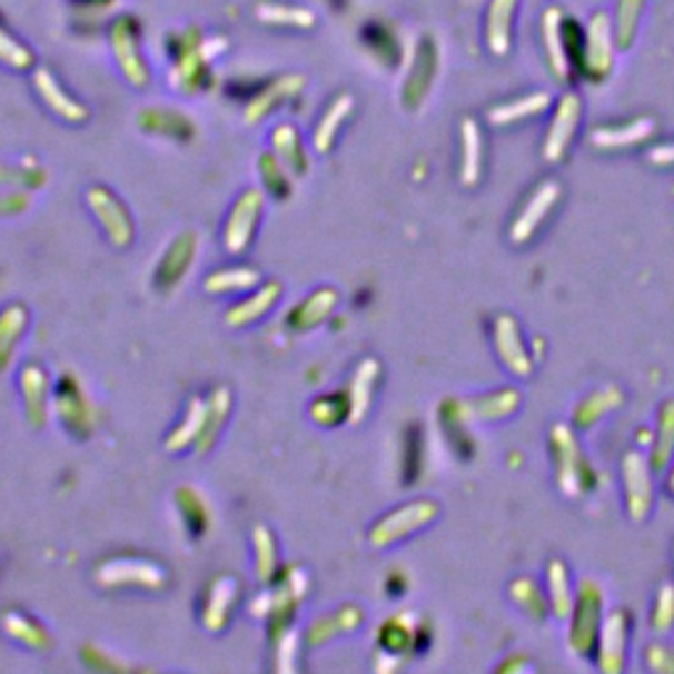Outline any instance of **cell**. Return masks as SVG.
Here are the masks:
<instances>
[{"label": "cell", "mask_w": 674, "mask_h": 674, "mask_svg": "<svg viewBox=\"0 0 674 674\" xmlns=\"http://www.w3.org/2000/svg\"><path fill=\"white\" fill-rule=\"evenodd\" d=\"M548 103H551L548 92H535V96L519 98V100H514V103H506V106H498V109H493L490 121H496V125H508V121L525 119V117H529V113L543 111Z\"/></svg>", "instance_id": "cell-41"}, {"label": "cell", "mask_w": 674, "mask_h": 674, "mask_svg": "<svg viewBox=\"0 0 674 674\" xmlns=\"http://www.w3.org/2000/svg\"><path fill=\"white\" fill-rule=\"evenodd\" d=\"M53 414L61 422L63 429L77 440H88L96 433V406L85 390L80 377L63 371L53 385Z\"/></svg>", "instance_id": "cell-1"}, {"label": "cell", "mask_w": 674, "mask_h": 674, "mask_svg": "<svg viewBox=\"0 0 674 674\" xmlns=\"http://www.w3.org/2000/svg\"><path fill=\"white\" fill-rule=\"evenodd\" d=\"M3 633L30 651H48L50 645H53L50 643L48 630L42 627L38 620H32L30 614L21 612H9L3 616Z\"/></svg>", "instance_id": "cell-31"}, {"label": "cell", "mask_w": 674, "mask_h": 674, "mask_svg": "<svg viewBox=\"0 0 674 674\" xmlns=\"http://www.w3.org/2000/svg\"><path fill=\"white\" fill-rule=\"evenodd\" d=\"M229 414H232V390L227 385L214 387L211 396L206 398V419H204V429H200V437L196 443V454L206 456L209 450L217 446L221 429H225Z\"/></svg>", "instance_id": "cell-14"}, {"label": "cell", "mask_w": 674, "mask_h": 674, "mask_svg": "<svg viewBox=\"0 0 674 674\" xmlns=\"http://www.w3.org/2000/svg\"><path fill=\"white\" fill-rule=\"evenodd\" d=\"M598 608H601V595L598 587L585 583L583 598H579L577 612H572L575 616V630H572V648L577 651V656H585V651L591 648L595 633H598Z\"/></svg>", "instance_id": "cell-19"}, {"label": "cell", "mask_w": 674, "mask_h": 674, "mask_svg": "<svg viewBox=\"0 0 674 674\" xmlns=\"http://www.w3.org/2000/svg\"><path fill=\"white\" fill-rule=\"evenodd\" d=\"M240 598V587L238 579L221 575L214 579V583L206 587L204 595V614H200V625H204L209 633H221L232 620L235 604Z\"/></svg>", "instance_id": "cell-9"}, {"label": "cell", "mask_w": 674, "mask_h": 674, "mask_svg": "<svg viewBox=\"0 0 674 674\" xmlns=\"http://www.w3.org/2000/svg\"><path fill=\"white\" fill-rule=\"evenodd\" d=\"M414 635H417V630L412 627V622L406 616H396V620L385 622L383 630H379V643H383L387 654H404V651L412 648Z\"/></svg>", "instance_id": "cell-42"}, {"label": "cell", "mask_w": 674, "mask_h": 674, "mask_svg": "<svg viewBox=\"0 0 674 674\" xmlns=\"http://www.w3.org/2000/svg\"><path fill=\"white\" fill-rule=\"evenodd\" d=\"M651 161L656 163H672L674 161V146H662L651 153Z\"/></svg>", "instance_id": "cell-49"}, {"label": "cell", "mask_w": 674, "mask_h": 674, "mask_svg": "<svg viewBox=\"0 0 674 674\" xmlns=\"http://www.w3.org/2000/svg\"><path fill=\"white\" fill-rule=\"evenodd\" d=\"M27 327H30V308L24 304H9L0 308V375L11 369Z\"/></svg>", "instance_id": "cell-16"}, {"label": "cell", "mask_w": 674, "mask_h": 674, "mask_svg": "<svg viewBox=\"0 0 674 674\" xmlns=\"http://www.w3.org/2000/svg\"><path fill=\"white\" fill-rule=\"evenodd\" d=\"M548 585H551V598H554V612L556 616H572V593H569V577L562 562H554L548 569Z\"/></svg>", "instance_id": "cell-44"}, {"label": "cell", "mask_w": 674, "mask_h": 674, "mask_svg": "<svg viewBox=\"0 0 674 674\" xmlns=\"http://www.w3.org/2000/svg\"><path fill=\"white\" fill-rule=\"evenodd\" d=\"M261 283L264 277L256 267H227L211 271L204 279V290L209 296H242V293L256 290Z\"/></svg>", "instance_id": "cell-20"}, {"label": "cell", "mask_w": 674, "mask_h": 674, "mask_svg": "<svg viewBox=\"0 0 674 674\" xmlns=\"http://www.w3.org/2000/svg\"><path fill=\"white\" fill-rule=\"evenodd\" d=\"M271 153H275L277 159L285 163V169H288L290 175H306L308 156H306L304 140H300L298 129L288 125V121L279 125L275 132H271Z\"/></svg>", "instance_id": "cell-27"}, {"label": "cell", "mask_w": 674, "mask_h": 674, "mask_svg": "<svg viewBox=\"0 0 674 674\" xmlns=\"http://www.w3.org/2000/svg\"><path fill=\"white\" fill-rule=\"evenodd\" d=\"M304 85H306L304 75H283L277 77V80H271L269 85H264V90L246 106L248 125H258V121L267 119L277 106H283L285 100L298 96V92L304 90Z\"/></svg>", "instance_id": "cell-13"}, {"label": "cell", "mask_w": 674, "mask_h": 674, "mask_svg": "<svg viewBox=\"0 0 674 674\" xmlns=\"http://www.w3.org/2000/svg\"><path fill=\"white\" fill-rule=\"evenodd\" d=\"M111 50H113V59L119 63L121 75H125V80L138 90L148 88L150 69L146 67V59H142L138 48V32H135L132 21L129 19H119L117 24L111 27Z\"/></svg>", "instance_id": "cell-7"}, {"label": "cell", "mask_w": 674, "mask_h": 674, "mask_svg": "<svg viewBox=\"0 0 674 674\" xmlns=\"http://www.w3.org/2000/svg\"><path fill=\"white\" fill-rule=\"evenodd\" d=\"M175 498H177L179 519H182V525L188 527V533L192 537L206 535V529H209V506H206L204 496H200L196 487H179Z\"/></svg>", "instance_id": "cell-34"}, {"label": "cell", "mask_w": 674, "mask_h": 674, "mask_svg": "<svg viewBox=\"0 0 674 674\" xmlns=\"http://www.w3.org/2000/svg\"><path fill=\"white\" fill-rule=\"evenodd\" d=\"M577 121H579V98L569 92V96L562 98V106H558L554 125H551L548 135H546V148H543L546 161L562 159L566 146H569L572 138H575Z\"/></svg>", "instance_id": "cell-17"}, {"label": "cell", "mask_w": 674, "mask_h": 674, "mask_svg": "<svg viewBox=\"0 0 674 674\" xmlns=\"http://www.w3.org/2000/svg\"><path fill=\"white\" fill-rule=\"evenodd\" d=\"M379 379V364L375 358H364L354 371V379H350L346 393L350 398V422L358 425L364 417L369 414L371 406V396H375V387Z\"/></svg>", "instance_id": "cell-21"}, {"label": "cell", "mask_w": 674, "mask_h": 674, "mask_svg": "<svg viewBox=\"0 0 674 674\" xmlns=\"http://www.w3.org/2000/svg\"><path fill=\"white\" fill-rule=\"evenodd\" d=\"M554 443H556V458H558V485L566 496H577L583 490V456L575 443V435L569 429L558 425L554 429Z\"/></svg>", "instance_id": "cell-15"}, {"label": "cell", "mask_w": 674, "mask_h": 674, "mask_svg": "<svg viewBox=\"0 0 674 674\" xmlns=\"http://www.w3.org/2000/svg\"><path fill=\"white\" fill-rule=\"evenodd\" d=\"M654 627L658 633H666V630L672 627L674 622V587L664 585L662 595H658V604H656V614H654Z\"/></svg>", "instance_id": "cell-47"}, {"label": "cell", "mask_w": 674, "mask_h": 674, "mask_svg": "<svg viewBox=\"0 0 674 674\" xmlns=\"http://www.w3.org/2000/svg\"><path fill=\"white\" fill-rule=\"evenodd\" d=\"M92 579L100 587H140V591H163L169 583L167 569L161 564L142 556H113L96 566Z\"/></svg>", "instance_id": "cell-2"}, {"label": "cell", "mask_w": 674, "mask_h": 674, "mask_svg": "<svg viewBox=\"0 0 674 674\" xmlns=\"http://www.w3.org/2000/svg\"><path fill=\"white\" fill-rule=\"evenodd\" d=\"M516 0H493L487 13V46L496 56H506L512 46V13Z\"/></svg>", "instance_id": "cell-33"}, {"label": "cell", "mask_w": 674, "mask_h": 674, "mask_svg": "<svg viewBox=\"0 0 674 674\" xmlns=\"http://www.w3.org/2000/svg\"><path fill=\"white\" fill-rule=\"evenodd\" d=\"M204 419H206V400L190 398L188 412H185V419L179 422V427L167 437L163 448H167L169 454H185L188 448H196L200 429H204Z\"/></svg>", "instance_id": "cell-30"}, {"label": "cell", "mask_w": 674, "mask_h": 674, "mask_svg": "<svg viewBox=\"0 0 674 674\" xmlns=\"http://www.w3.org/2000/svg\"><path fill=\"white\" fill-rule=\"evenodd\" d=\"M256 17L261 19L264 24L271 27H298V30H311V27L317 24L314 11L298 9V6H283V3L258 6Z\"/></svg>", "instance_id": "cell-36"}, {"label": "cell", "mask_w": 674, "mask_h": 674, "mask_svg": "<svg viewBox=\"0 0 674 674\" xmlns=\"http://www.w3.org/2000/svg\"><path fill=\"white\" fill-rule=\"evenodd\" d=\"M337 300H340V293H337L333 285H321V288L308 293V296L293 308L288 325L296 329V333H311V329L321 327L333 317Z\"/></svg>", "instance_id": "cell-12"}, {"label": "cell", "mask_w": 674, "mask_h": 674, "mask_svg": "<svg viewBox=\"0 0 674 674\" xmlns=\"http://www.w3.org/2000/svg\"><path fill=\"white\" fill-rule=\"evenodd\" d=\"M672 490H674V475H672Z\"/></svg>", "instance_id": "cell-50"}, {"label": "cell", "mask_w": 674, "mask_h": 674, "mask_svg": "<svg viewBox=\"0 0 674 674\" xmlns=\"http://www.w3.org/2000/svg\"><path fill=\"white\" fill-rule=\"evenodd\" d=\"M308 417L317 422L319 427H337L343 422L350 419V398L346 390L329 393V396L314 398V404L308 406Z\"/></svg>", "instance_id": "cell-35"}, {"label": "cell", "mask_w": 674, "mask_h": 674, "mask_svg": "<svg viewBox=\"0 0 674 674\" xmlns=\"http://www.w3.org/2000/svg\"><path fill=\"white\" fill-rule=\"evenodd\" d=\"M279 298H283V285L275 283V279H271V283H261L256 290H250L240 304L229 308L225 321L232 329L254 327L256 321H261L271 308L279 304Z\"/></svg>", "instance_id": "cell-10"}, {"label": "cell", "mask_w": 674, "mask_h": 674, "mask_svg": "<svg viewBox=\"0 0 674 674\" xmlns=\"http://www.w3.org/2000/svg\"><path fill=\"white\" fill-rule=\"evenodd\" d=\"M264 209H267V192L250 188L235 200L225 219V229H221V242L229 256L248 254L254 246L258 225H261Z\"/></svg>", "instance_id": "cell-3"}, {"label": "cell", "mask_w": 674, "mask_h": 674, "mask_svg": "<svg viewBox=\"0 0 674 674\" xmlns=\"http://www.w3.org/2000/svg\"><path fill=\"white\" fill-rule=\"evenodd\" d=\"M587 61L595 75H606L612 69L614 48H612V24L606 13H595L587 30Z\"/></svg>", "instance_id": "cell-29"}, {"label": "cell", "mask_w": 674, "mask_h": 674, "mask_svg": "<svg viewBox=\"0 0 674 674\" xmlns=\"http://www.w3.org/2000/svg\"><path fill=\"white\" fill-rule=\"evenodd\" d=\"M627 641V616L622 612H612L601 627V670L620 672L622 654H625Z\"/></svg>", "instance_id": "cell-25"}, {"label": "cell", "mask_w": 674, "mask_h": 674, "mask_svg": "<svg viewBox=\"0 0 674 674\" xmlns=\"http://www.w3.org/2000/svg\"><path fill=\"white\" fill-rule=\"evenodd\" d=\"M643 0H622L620 3V42L622 46H630V40H633L635 32V21L637 13H641Z\"/></svg>", "instance_id": "cell-46"}, {"label": "cell", "mask_w": 674, "mask_h": 674, "mask_svg": "<svg viewBox=\"0 0 674 674\" xmlns=\"http://www.w3.org/2000/svg\"><path fill=\"white\" fill-rule=\"evenodd\" d=\"M258 175H261L264 192H271V196L277 198L290 196L288 169H285V163L279 161L275 153H264L261 159H258Z\"/></svg>", "instance_id": "cell-40"}, {"label": "cell", "mask_w": 674, "mask_h": 674, "mask_svg": "<svg viewBox=\"0 0 674 674\" xmlns=\"http://www.w3.org/2000/svg\"><path fill=\"white\" fill-rule=\"evenodd\" d=\"M196 250H198L196 232H179L177 238L169 242L167 250H163L159 261H156L153 269L156 288L163 293L175 290L185 279V275L190 271L192 261H196Z\"/></svg>", "instance_id": "cell-8"}, {"label": "cell", "mask_w": 674, "mask_h": 674, "mask_svg": "<svg viewBox=\"0 0 674 674\" xmlns=\"http://www.w3.org/2000/svg\"><path fill=\"white\" fill-rule=\"evenodd\" d=\"M672 448H674V400H670L662 412V435H658V448H656V469H664L672 456Z\"/></svg>", "instance_id": "cell-45"}, {"label": "cell", "mask_w": 674, "mask_h": 674, "mask_svg": "<svg viewBox=\"0 0 674 674\" xmlns=\"http://www.w3.org/2000/svg\"><path fill=\"white\" fill-rule=\"evenodd\" d=\"M364 622V614L358 606H343L337 612L319 616L306 633V643L308 645H325L327 641H333L337 635L354 633V630Z\"/></svg>", "instance_id": "cell-24"}, {"label": "cell", "mask_w": 674, "mask_h": 674, "mask_svg": "<svg viewBox=\"0 0 674 674\" xmlns=\"http://www.w3.org/2000/svg\"><path fill=\"white\" fill-rule=\"evenodd\" d=\"M0 63L13 71H30L34 67V53L24 42L0 27Z\"/></svg>", "instance_id": "cell-43"}, {"label": "cell", "mask_w": 674, "mask_h": 674, "mask_svg": "<svg viewBox=\"0 0 674 674\" xmlns=\"http://www.w3.org/2000/svg\"><path fill=\"white\" fill-rule=\"evenodd\" d=\"M462 182L475 185L479 163H483V142H479V129L472 119L462 121Z\"/></svg>", "instance_id": "cell-37"}, {"label": "cell", "mask_w": 674, "mask_h": 674, "mask_svg": "<svg viewBox=\"0 0 674 674\" xmlns=\"http://www.w3.org/2000/svg\"><path fill=\"white\" fill-rule=\"evenodd\" d=\"M516 404H519V393L514 390H500L496 396H487L479 400H472V404H454L450 406V412L458 414V417L464 419H500L506 417V414H512Z\"/></svg>", "instance_id": "cell-28"}, {"label": "cell", "mask_w": 674, "mask_h": 674, "mask_svg": "<svg viewBox=\"0 0 674 674\" xmlns=\"http://www.w3.org/2000/svg\"><path fill=\"white\" fill-rule=\"evenodd\" d=\"M350 111H354V96H350V92H343V96H337L333 103L327 106L317 129H314V150H317V153H329V150H333L337 132H340L343 121L350 117Z\"/></svg>", "instance_id": "cell-26"}, {"label": "cell", "mask_w": 674, "mask_h": 674, "mask_svg": "<svg viewBox=\"0 0 674 674\" xmlns=\"http://www.w3.org/2000/svg\"><path fill=\"white\" fill-rule=\"evenodd\" d=\"M88 206L113 248L125 250L132 246L135 240L132 214L127 211V206L121 204L109 188H103V185H92L88 190Z\"/></svg>", "instance_id": "cell-5"}, {"label": "cell", "mask_w": 674, "mask_h": 674, "mask_svg": "<svg viewBox=\"0 0 674 674\" xmlns=\"http://www.w3.org/2000/svg\"><path fill=\"white\" fill-rule=\"evenodd\" d=\"M625 483H627V504L630 514L635 519H643L651 508V475L648 466H645L641 454H627L625 456Z\"/></svg>", "instance_id": "cell-22"}, {"label": "cell", "mask_w": 674, "mask_h": 674, "mask_svg": "<svg viewBox=\"0 0 674 674\" xmlns=\"http://www.w3.org/2000/svg\"><path fill=\"white\" fill-rule=\"evenodd\" d=\"M558 198V185L556 182H543L541 188L533 198H529V204L525 206V211L519 214V219L514 221L512 227V240L514 242H525L529 240V235L535 232V227L541 225L543 217L551 211V206L556 204Z\"/></svg>", "instance_id": "cell-23"}, {"label": "cell", "mask_w": 674, "mask_h": 674, "mask_svg": "<svg viewBox=\"0 0 674 674\" xmlns=\"http://www.w3.org/2000/svg\"><path fill=\"white\" fill-rule=\"evenodd\" d=\"M254 556H256V577L261 585H271L279 575V548L277 537L267 525L254 527Z\"/></svg>", "instance_id": "cell-32"}, {"label": "cell", "mask_w": 674, "mask_h": 674, "mask_svg": "<svg viewBox=\"0 0 674 674\" xmlns=\"http://www.w3.org/2000/svg\"><path fill=\"white\" fill-rule=\"evenodd\" d=\"M496 348H498L500 358H504V364L514 371V375H519V377L529 375L533 361H529L525 343H522L519 327H516V321L508 317V314L496 319Z\"/></svg>", "instance_id": "cell-18"}, {"label": "cell", "mask_w": 674, "mask_h": 674, "mask_svg": "<svg viewBox=\"0 0 674 674\" xmlns=\"http://www.w3.org/2000/svg\"><path fill=\"white\" fill-rule=\"evenodd\" d=\"M19 393L30 427L42 429L53 417V383L40 361H27L19 371Z\"/></svg>", "instance_id": "cell-6"}, {"label": "cell", "mask_w": 674, "mask_h": 674, "mask_svg": "<svg viewBox=\"0 0 674 674\" xmlns=\"http://www.w3.org/2000/svg\"><path fill=\"white\" fill-rule=\"evenodd\" d=\"M34 90H38L40 100L56 113V117L69 121V125H82V121H88L90 117L88 106H82L80 100L71 98L69 92L61 88V82L56 80V75L50 69L34 71Z\"/></svg>", "instance_id": "cell-11"}, {"label": "cell", "mask_w": 674, "mask_h": 674, "mask_svg": "<svg viewBox=\"0 0 674 674\" xmlns=\"http://www.w3.org/2000/svg\"><path fill=\"white\" fill-rule=\"evenodd\" d=\"M27 204H30L27 196H21V192H13V196H11V192H9V196L0 198V214H13V209L24 211Z\"/></svg>", "instance_id": "cell-48"}, {"label": "cell", "mask_w": 674, "mask_h": 674, "mask_svg": "<svg viewBox=\"0 0 674 674\" xmlns=\"http://www.w3.org/2000/svg\"><path fill=\"white\" fill-rule=\"evenodd\" d=\"M435 516H437L435 500L427 498L412 500V504H404L400 508H396V512L385 514L383 519L369 529V543L375 548L393 546V543L404 541V537L417 533V529L427 527Z\"/></svg>", "instance_id": "cell-4"}, {"label": "cell", "mask_w": 674, "mask_h": 674, "mask_svg": "<svg viewBox=\"0 0 674 674\" xmlns=\"http://www.w3.org/2000/svg\"><path fill=\"white\" fill-rule=\"evenodd\" d=\"M543 40H546L548 61L558 77L569 75V63H566V53L562 46V11L548 9L543 17Z\"/></svg>", "instance_id": "cell-39"}, {"label": "cell", "mask_w": 674, "mask_h": 674, "mask_svg": "<svg viewBox=\"0 0 674 674\" xmlns=\"http://www.w3.org/2000/svg\"><path fill=\"white\" fill-rule=\"evenodd\" d=\"M651 132H654V121L641 119V121H635V125L598 129V132H593V142L598 148H625V146H630V142L645 140Z\"/></svg>", "instance_id": "cell-38"}]
</instances>
